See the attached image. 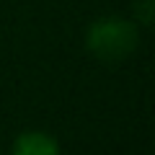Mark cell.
<instances>
[{
  "mask_svg": "<svg viewBox=\"0 0 155 155\" xmlns=\"http://www.w3.org/2000/svg\"><path fill=\"white\" fill-rule=\"evenodd\" d=\"M137 41H140L137 26L119 16H104L98 21H93L88 26V34H85L88 52L96 60L109 62V65L129 57L137 49Z\"/></svg>",
  "mask_w": 155,
  "mask_h": 155,
  "instance_id": "cell-1",
  "label": "cell"
},
{
  "mask_svg": "<svg viewBox=\"0 0 155 155\" xmlns=\"http://www.w3.org/2000/svg\"><path fill=\"white\" fill-rule=\"evenodd\" d=\"M13 155H60V145L47 132H23L13 142Z\"/></svg>",
  "mask_w": 155,
  "mask_h": 155,
  "instance_id": "cell-2",
  "label": "cell"
}]
</instances>
